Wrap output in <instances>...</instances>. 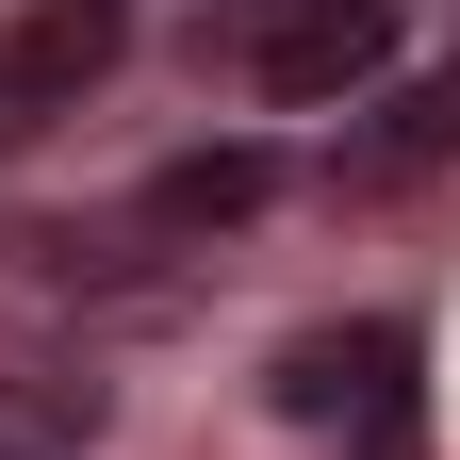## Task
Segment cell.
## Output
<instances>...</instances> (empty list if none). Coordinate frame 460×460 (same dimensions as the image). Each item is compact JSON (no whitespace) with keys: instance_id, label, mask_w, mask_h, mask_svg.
Segmentation results:
<instances>
[{"instance_id":"obj_1","label":"cell","mask_w":460,"mask_h":460,"mask_svg":"<svg viewBox=\"0 0 460 460\" xmlns=\"http://www.w3.org/2000/svg\"><path fill=\"white\" fill-rule=\"evenodd\" d=\"M411 362H428V329H411V313L296 329V345H279V411H296V428H345L362 460H411Z\"/></svg>"},{"instance_id":"obj_3","label":"cell","mask_w":460,"mask_h":460,"mask_svg":"<svg viewBox=\"0 0 460 460\" xmlns=\"http://www.w3.org/2000/svg\"><path fill=\"white\" fill-rule=\"evenodd\" d=\"M99 66H115V0H33V17L0 33V148L49 132V115H83Z\"/></svg>"},{"instance_id":"obj_4","label":"cell","mask_w":460,"mask_h":460,"mask_svg":"<svg viewBox=\"0 0 460 460\" xmlns=\"http://www.w3.org/2000/svg\"><path fill=\"white\" fill-rule=\"evenodd\" d=\"M263 198H279V148H181L132 198V247H148V230H230V214H263Z\"/></svg>"},{"instance_id":"obj_5","label":"cell","mask_w":460,"mask_h":460,"mask_svg":"<svg viewBox=\"0 0 460 460\" xmlns=\"http://www.w3.org/2000/svg\"><path fill=\"white\" fill-rule=\"evenodd\" d=\"M428 164H460V66L394 83V99H378V132H345V181H428Z\"/></svg>"},{"instance_id":"obj_6","label":"cell","mask_w":460,"mask_h":460,"mask_svg":"<svg viewBox=\"0 0 460 460\" xmlns=\"http://www.w3.org/2000/svg\"><path fill=\"white\" fill-rule=\"evenodd\" d=\"M83 444H99L83 362H0V460H83Z\"/></svg>"},{"instance_id":"obj_2","label":"cell","mask_w":460,"mask_h":460,"mask_svg":"<svg viewBox=\"0 0 460 460\" xmlns=\"http://www.w3.org/2000/svg\"><path fill=\"white\" fill-rule=\"evenodd\" d=\"M230 66H247V99H279V115H329V99H362L394 66V0H263V17L230 33Z\"/></svg>"}]
</instances>
